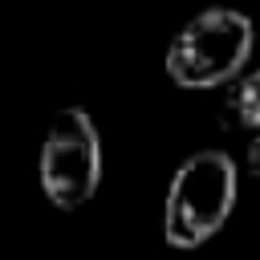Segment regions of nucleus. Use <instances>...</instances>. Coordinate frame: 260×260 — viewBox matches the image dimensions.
I'll return each instance as SVG.
<instances>
[{
  "label": "nucleus",
  "mask_w": 260,
  "mask_h": 260,
  "mask_svg": "<svg viewBox=\"0 0 260 260\" xmlns=\"http://www.w3.org/2000/svg\"><path fill=\"white\" fill-rule=\"evenodd\" d=\"M252 20L240 8H203L175 32L167 49V77L179 89L232 85L252 57Z\"/></svg>",
  "instance_id": "obj_1"
},
{
  "label": "nucleus",
  "mask_w": 260,
  "mask_h": 260,
  "mask_svg": "<svg viewBox=\"0 0 260 260\" xmlns=\"http://www.w3.org/2000/svg\"><path fill=\"white\" fill-rule=\"evenodd\" d=\"M236 207V162L228 150H199L191 154L162 203V240L171 248H199L207 244Z\"/></svg>",
  "instance_id": "obj_2"
},
{
  "label": "nucleus",
  "mask_w": 260,
  "mask_h": 260,
  "mask_svg": "<svg viewBox=\"0 0 260 260\" xmlns=\"http://www.w3.org/2000/svg\"><path fill=\"white\" fill-rule=\"evenodd\" d=\"M37 167H41V187L53 207L77 211L93 199L102 183V134L81 106H65L53 114Z\"/></svg>",
  "instance_id": "obj_3"
},
{
  "label": "nucleus",
  "mask_w": 260,
  "mask_h": 260,
  "mask_svg": "<svg viewBox=\"0 0 260 260\" xmlns=\"http://www.w3.org/2000/svg\"><path fill=\"white\" fill-rule=\"evenodd\" d=\"M219 126L260 134V69H248L228 85V93L219 102Z\"/></svg>",
  "instance_id": "obj_4"
},
{
  "label": "nucleus",
  "mask_w": 260,
  "mask_h": 260,
  "mask_svg": "<svg viewBox=\"0 0 260 260\" xmlns=\"http://www.w3.org/2000/svg\"><path fill=\"white\" fill-rule=\"evenodd\" d=\"M244 162H248V171L260 179V134H252V142H248V154H244Z\"/></svg>",
  "instance_id": "obj_5"
}]
</instances>
